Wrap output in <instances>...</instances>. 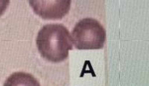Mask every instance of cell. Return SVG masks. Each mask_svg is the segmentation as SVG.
Wrapping results in <instances>:
<instances>
[{
  "instance_id": "1",
  "label": "cell",
  "mask_w": 149,
  "mask_h": 86,
  "mask_svg": "<svg viewBox=\"0 0 149 86\" xmlns=\"http://www.w3.org/2000/svg\"><path fill=\"white\" fill-rule=\"evenodd\" d=\"M37 46L40 54L46 60L58 63L65 60L72 49V36L61 24H48L37 34Z\"/></svg>"
},
{
  "instance_id": "2",
  "label": "cell",
  "mask_w": 149,
  "mask_h": 86,
  "mask_svg": "<svg viewBox=\"0 0 149 86\" xmlns=\"http://www.w3.org/2000/svg\"><path fill=\"white\" fill-rule=\"evenodd\" d=\"M71 36L78 50H97L104 45L106 31L97 20L85 18L75 25Z\"/></svg>"
},
{
  "instance_id": "3",
  "label": "cell",
  "mask_w": 149,
  "mask_h": 86,
  "mask_svg": "<svg viewBox=\"0 0 149 86\" xmlns=\"http://www.w3.org/2000/svg\"><path fill=\"white\" fill-rule=\"evenodd\" d=\"M29 5L36 14L45 19H59L70 10V0H31Z\"/></svg>"
},
{
  "instance_id": "4",
  "label": "cell",
  "mask_w": 149,
  "mask_h": 86,
  "mask_svg": "<svg viewBox=\"0 0 149 86\" xmlns=\"http://www.w3.org/2000/svg\"><path fill=\"white\" fill-rule=\"evenodd\" d=\"M4 86H40V85L31 74L24 72H16L6 79Z\"/></svg>"
},
{
  "instance_id": "5",
  "label": "cell",
  "mask_w": 149,
  "mask_h": 86,
  "mask_svg": "<svg viewBox=\"0 0 149 86\" xmlns=\"http://www.w3.org/2000/svg\"><path fill=\"white\" fill-rule=\"evenodd\" d=\"M9 3L10 2L8 0H0V17L5 13Z\"/></svg>"
}]
</instances>
